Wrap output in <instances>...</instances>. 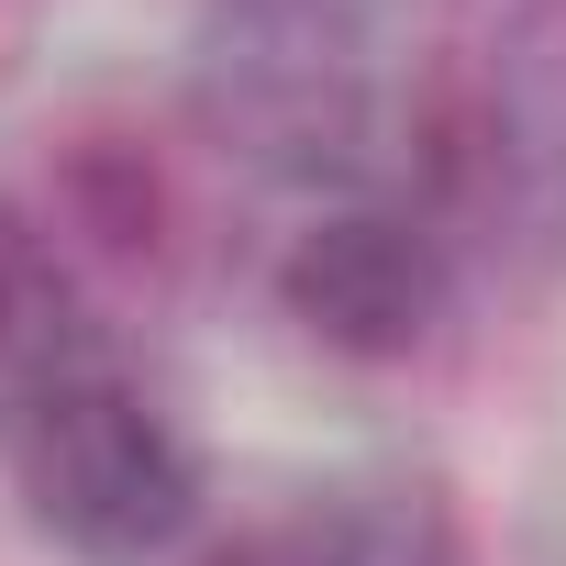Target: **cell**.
<instances>
[{"label": "cell", "mask_w": 566, "mask_h": 566, "mask_svg": "<svg viewBox=\"0 0 566 566\" xmlns=\"http://www.w3.org/2000/svg\"><path fill=\"white\" fill-rule=\"evenodd\" d=\"M312 12H345V0H312Z\"/></svg>", "instance_id": "obj_7"}, {"label": "cell", "mask_w": 566, "mask_h": 566, "mask_svg": "<svg viewBox=\"0 0 566 566\" xmlns=\"http://www.w3.org/2000/svg\"><path fill=\"white\" fill-rule=\"evenodd\" d=\"M211 566H467V544H455V511L433 478H378V489H334L290 533L233 544Z\"/></svg>", "instance_id": "obj_4"}, {"label": "cell", "mask_w": 566, "mask_h": 566, "mask_svg": "<svg viewBox=\"0 0 566 566\" xmlns=\"http://www.w3.org/2000/svg\"><path fill=\"white\" fill-rule=\"evenodd\" d=\"M0 467H12L23 511L90 566H145L200 511V455L101 356H67L23 389H0Z\"/></svg>", "instance_id": "obj_1"}, {"label": "cell", "mask_w": 566, "mask_h": 566, "mask_svg": "<svg viewBox=\"0 0 566 566\" xmlns=\"http://www.w3.org/2000/svg\"><path fill=\"white\" fill-rule=\"evenodd\" d=\"M200 112L255 145L266 167H323L356 145L367 90L345 56V12H312V0H244L233 34L200 56Z\"/></svg>", "instance_id": "obj_2"}, {"label": "cell", "mask_w": 566, "mask_h": 566, "mask_svg": "<svg viewBox=\"0 0 566 566\" xmlns=\"http://www.w3.org/2000/svg\"><path fill=\"white\" fill-rule=\"evenodd\" d=\"M67 277H56V244L34 211L0 200V389H23L45 367H67Z\"/></svg>", "instance_id": "obj_6"}, {"label": "cell", "mask_w": 566, "mask_h": 566, "mask_svg": "<svg viewBox=\"0 0 566 566\" xmlns=\"http://www.w3.org/2000/svg\"><path fill=\"white\" fill-rule=\"evenodd\" d=\"M277 312H290L323 356L389 367L444 323V244L400 211H323L277 255Z\"/></svg>", "instance_id": "obj_3"}, {"label": "cell", "mask_w": 566, "mask_h": 566, "mask_svg": "<svg viewBox=\"0 0 566 566\" xmlns=\"http://www.w3.org/2000/svg\"><path fill=\"white\" fill-rule=\"evenodd\" d=\"M56 211H67L90 244H112V255H156V244H167V178H156V156L123 145V134H78V145L56 156Z\"/></svg>", "instance_id": "obj_5"}]
</instances>
